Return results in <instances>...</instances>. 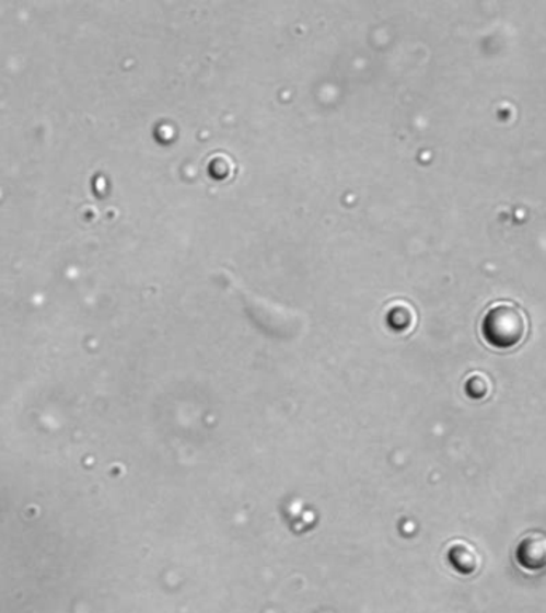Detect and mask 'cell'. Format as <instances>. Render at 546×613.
Returning <instances> with one entry per match:
<instances>
[{
  "label": "cell",
  "instance_id": "obj_1",
  "mask_svg": "<svg viewBox=\"0 0 546 613\" xmlns=\"http://www.w3.org/2000/svg\"><path fill=\"white\" fill-rule=\"evenodd\" d=\"M483 339L493 348L516 347L527 333V320L516 305L500 302L490 307L481 323Z\"/></svg>",
  "mask_w": 546,
  "mask_h": 613
},
{
  "label": "cell",
  "instance_id": "obj_2",
  "mask_svg": "<svg viewBox=\"0 0 546 613\" xmlns=\"http://www.w3.org/2000/svg\"><path fill=\"white\" fill-rule=\"evenodd\" d=\"M516 559L528 572H541L546 567V535L531 534L521 540Z\"/></svg>",
  "mask_w": 546,
  "mask_h": 613
}]
</instances>
